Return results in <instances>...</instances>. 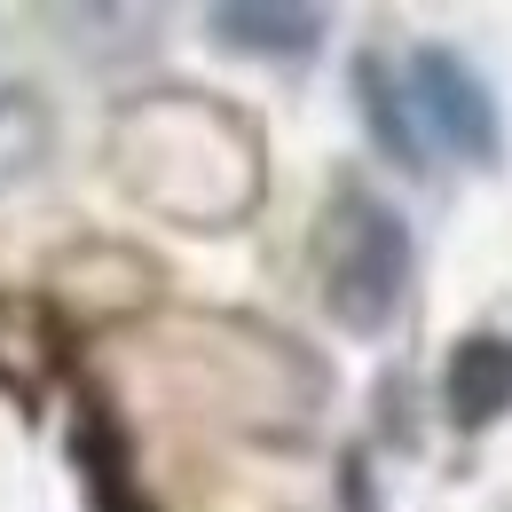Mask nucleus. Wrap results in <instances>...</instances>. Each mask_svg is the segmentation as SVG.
Instances as JSON below:
<instances>
[{
	"label": "nucleus",
	"instance_id": "nucleus-1",
	"mask_svg": "<svg viewBox=\"0 0 512 512\" xmlns=\"http://www.w3.org/2000/svg\"><path fill=\"white\" fill-rule=\"evenodd\" d=\"M410 221L371 190H339L331 197V221H323V308L339 331L355 339H379L386 323L402 316L410 300Z\"/></svg>",
	"mask_w": 512,
	"mask_h": 512
},
{
	"label": "nucleus",
	"instance_id": "nucleus-2",
	"mask_svg": "<svg viewBox=\"0 0 512 512\" xmlns=\"http://www.w3.org/2000/svg\"><path fill=\"white\" fill-rule=\"evenodd\" d=\"M402 95H410V119L418 134L465 158V166H505V111H497V87L465 64L449 40H426L402 56Z\"/></svg>",
	"mask_w": 512,
	"mask_h": 512
},
{
	"label": "nucleus",
	"instance_id": "nucleus-3",
	"mask_svg": "<svg viewBox=\"0 0 512 512\" xmlns=\"http://www.w3.org/2000/svg\"><path fill=\"white\" fill-rule=\"evenodd\" d=\"M205 32L237 56H260V64H300L323 48V8H300V0H221L205 8Z\"/></svg>",
	"mask_w": 512,
	"mask_h": 512
},
{
	"label": "nucleus",
	"instance_id": "nucleus-4",
	"mask_svg": "<svg viewBox=\"0 0 512 512\" xmlns=\"http://www.w3.org/2000/svg\"><path fill=\"white\" fill-rule=\"evenodd\" d=\"M442 402L457 426H497L512 410V339H497V331L457 339V355L442 371Z\"/></svg>",
	"mask_w": 512,
	"mask_h": 512
},
{
	"label": "nucleus",
	"instance_id": "nucleus-5",
	"mask_svg": "<svg viewBox=\"0 0 512 512\" xmlns=\"http://www.w3.org/2000/svg\"><path fill=\"white\" fill-rule=\"evenodd\" d=\"M355 95H363V127H371V142H379L394 166H426V134H418V119H410V95H402V64H386V56H363L355 64Z\"/></svg>",
	"mask_w": 512,
	"mask_h": 512
}]
</instances>
